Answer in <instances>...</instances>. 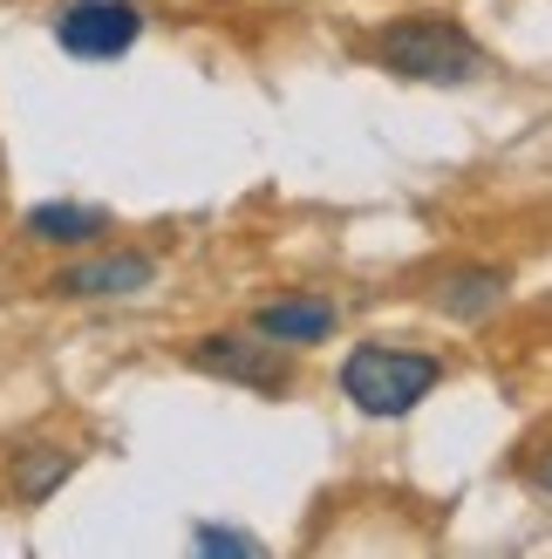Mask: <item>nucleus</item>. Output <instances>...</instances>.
Returning a JSON list of instances; mask_svg holds the SVG:
<instances>
[{
  "label": "nucleus",
  "instance_id": "5",
  "mask_svg": "<svg viewBox=\"0 0 552 559\" xmlns=\"http://www.w3.org/2000/svg\"><path fill=\"white\" fill-rule=\"evenodd\" d=\"M151 280H157L151 253H103V260H75L69 273H55L48 294H62V300H130V294H144Z\"/></svg>",
  "mask_w": 552,
  "mask_h": 559
},
{
  "label": "nucleus",
  "instance_id": "6",
  "mask_svg": "<svg viewBox=\"0 0 552 559\" xmlns=\"http://www.w3.org/2000/svg\"><path fill=\"white\" fill-rule=\"evenodd\" d=\"M253 334H266V342H280V348H314L335 334V307L327 300H273L253 314Z\"/></svg>",
  "mask_w": 552,
  "mask_h": 559
},
{
  "label": "nucleus",
  "instance_id": "1",
  "mask_svg": "<svg viewBox=\"0 0 552 559\" xmlns=\"http://www.w3.org/2000/svg\"><path fill=\"white\" fill-rule=\"evenodd\" d=\"M375 62L409 82H471L484 69V48L451 14H396L375 35Z\"/></svg>",
  "mask_w": 552,
  "mask_h": 559
},
{
  "label": "nucleus",
  "instance_id": "2",
  "mask_svg": "<svg viewBox=\"0 0 552 559\" xmlns=\"http://www.w3.org/2000/svg\"><path fill=\"white\" fill-rule=\"evenodd\" d=\"M436 382H444V361L423 355V348L369 342V348H355L341 361V396L362 409V416H409Z\"/></svg>",
  "mask_w": 552,
  "mask_h": 559
},
{
  "label": "nucleus",
  "instance_id": "8",
  "mask_svg": "<svg viewBox=\"0 0 552 559\" xmlns=\"http://www.w3.org/2000/svg\"><path fill=\"white\" fill-rule=\"evenodd\" d=\"M75 478V451H62V443H35V451L14 457V491L21 506H41V498H55Z\"/></svg>",
  "mask_w": 552,
  "mask_h": 559
},
{
  "label": "nucleus",
  "instance_id": "11",
  "mask_svg": "<svg viewBox=\"0 0 552 559\" xmlns=\"http://www.w3.org/2000/svg\"><path fill=\"white\" fill-rule=\"evenodd\" d=\"M526 485H532L539 498H552V443H545V451H532V457H526Z\"/></svg>",
  "mask_w": 552,
  "mask_h": 559
},
{
  "label": "nucleus",
  "instance_id": "4",
  "mask_svg": "<svg viewBox=\"0 0 552 559\" xmlns=\"http://www.w3.org/2000/svg\"><path fill=\"white\" fill-rule=\"evenodd\" d=\"M191 361H199L205 376H226V382H245V389H266V396H280L287 376H293L280 342L260 348V342H245V334H205V342L191 348Z\"/></svg>",
  "mask_w": 552,
  "mask_h": 559
},
{
  "label": "nucleus",
  "instance_id": "3",
  "mask_svg": "<svg viewBox=\"0 0 552 559\" xmlns=\"http://www.w3.org/2000/svg\"><path fill=\"white\" fill-rule=\"evenodd\" d=\"M55 41L62 55L75 62H117L144 41V14L130 8V0H69L62 14H55Z\"/></svg>",
  "mask_w": 552,
  "mask_h": 559
},
{
  "label": "nucleus",
  "instance_id": "9",
  "mask_svg": "<svg viewBox=\"0 0 552 559\" xmlns=\"http://www.w3.org/2000/svg\"><path fill=\"white\" fill-rule=\"evenodd\" d=\"M27 233H35L41 246L103 239V233H109V212H103V205H35V212H27Z\"/></svg>",
  "mask_w": 552,
  "mask_h": 559
},
{
  "label": "nucleus",
  "instance_id": "7",
  "mask_svg": "<svg viewBox=\"0 0 552 559\" xmlns=\"http://www.w3.org/2000/svg\"><path fill=\"white\" fill-rule=\"evenodd\" d=\"M505 287L512 280L499 266H464V273H451L444 287H436V307H444L451 321H478V314H491V307L505 300Z\"/></svg>",
  "mask_w": 552,
  "mask_h": 559
},
{
  "label": "nucleus",
  "instance_id": "10",
  "mask_svg": "<svg viewBox=\"0 0 552 559\" xmlns=\"http://www.w3.org/2000/svg\"><path fill=\"white\" fill-rule=\"evenodd\" d=\"M191 546H199V552H226V559H260V552H266L253 533H232V525H199V533H191Z\"/></svg>",
  "mask_w": 552,
  "mask_h": 559
}]
</instances>
